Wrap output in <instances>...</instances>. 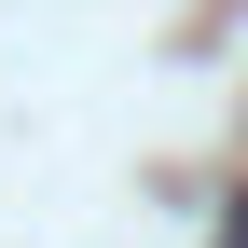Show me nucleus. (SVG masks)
I'll list each match as a JSON object with an SVG mask.
<instances>
[{"label": "nucleus", "mask_w": 248, "mask_h": 248, "mask_svg": "<svg viewBox=\"0 0 248 248\" xmlns=\"http://www.w3.org/2000/svg\"><path fill=\"white\" fill-rule=\"evenodd\" d=\"M221 248H248V193H234V221H221Z\"/></svg>", "instance_id": "1"}]
</instances>
